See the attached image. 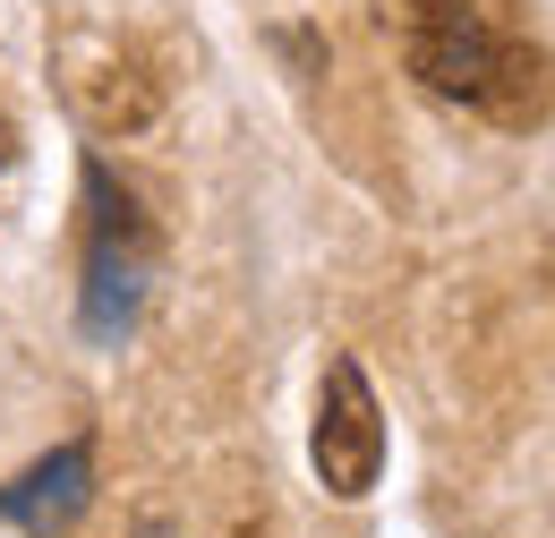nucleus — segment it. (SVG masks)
<instances>
[{"label": "nucleus", "mask_w": 555, "mask_h": 538, "mask_svg": "<svg viewBox=\"0 0 555 538\" xmlns=\"http://www.w3.org/2000/svg\"><path fill=\"white\" fill-rule=\"evenodd\" d=\"M376 26L436 103H462L495 129H530L555 112V61L470 0H376Z\"/></svg>", "instance_id": "nucleus-1"}, {"label": "nucleus", "mask_w": 555, "mask_h": 538, "mask_svg": "<svg viewBox=\"0 0 555 538\" xmlns=\"http://www.w3.org/2000/svg\"><path fill=\"white\" fill-rule=\"evenodd\" d=\"M86 273H77V334L94 350H120L145 317V291H154V266H163V240L145 222V205L112 180L103 154H86Z\"/></svg>", "instance_id": "nucleus-2"}, {"label": "nucleus", "mask_w": 555, "mask_h": 538, "mask_svg": "<svg viewBox=\"0 0 555 538\" xmlns=\"http://www.w3.org/2000/svg\"><path fill=\"white\" fill-rule=\"evenodd\" d=\"M52 77H61V103L77 112L86 137H145L163 120V77L112 26H69L52 43Z\"/></svg>", "instance_id": "nucleus-3"}, {"label": "nucleus", "mask_w": 555, "mask_h": 538, "mask_svg": "<svg viewBox=\"0 0 555 538\" xmlns=\"http://www.w3.org/2000/svg\"><path fill=\"white\" fill-rule=\"evenodd\" d=\"M308 462L325 478V496H343L359 504L376 471H385V402H376V385H367V368L334 350L325 359V376H317V427H308Z\"/></svg>", "instance_id": "nucleus-4"}, {"label": "nucleus", "mask_w": 555, "mask_h": 538, "mask_svg": "<svg viewBox=\"0 0 555 538\" xmlns=\"http://www.w3.org/2000/svg\"><path fill=\"white\" fill-rule=\"evenodd\" d=\"M86 504H94V445H86V436L52 445L35 471H17L0 487V522L26 530V538H69Z\"/></svg>", "instance_id": "nucleus-5"}, {"label": "nucleus", "mask_w": 555, "mask_h": 538, "mask_svg": "<svg viewBox=\"0 0 555 538\" xmlns=\"http://www.w3.org/2000/svg\"><path fill=\"white\" fill-rule=\"evenodd\" d=\"M17 163V120H9V103H0V171Z\"/></svg>", "instance_id": "nucleus-6"}, {"label": "nucleus", "mask_w": 555, "mask_h": 538, "mask_svg": "<svg viewBox=\"0 0 555 538\" xmlns=\"http://www.w3.org/2000/svg\"><path fill=\"white\" fill-rule=\"evenodd\" d=\"M231 538H282V530H274V522H240Z\"/></svg>", "instance_id": "nucleus-7"}]
</instances>
